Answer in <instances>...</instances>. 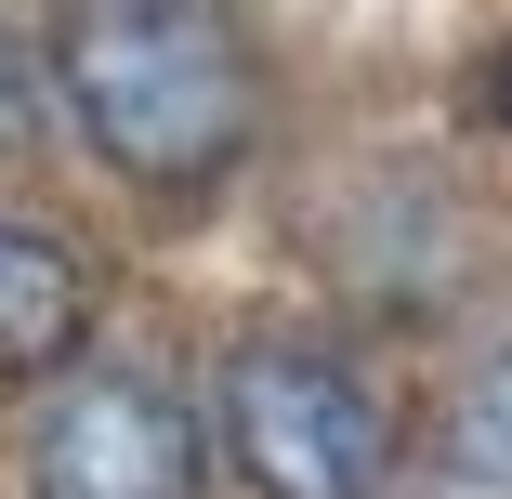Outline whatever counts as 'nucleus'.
<instances>
[{
	"label": "nucleus",
	"instance_id": "39448f33",
	"mask_svg": "<svg viewBox=\"0 0 512 499\" xmlns=\"http://www.w3.org/2000/svg\"><path fill=\"white\" fill-rule=\"evenodd\" d=\"M447 460L473 473V486H512V355L460 394V421H447Z\"/></svg>",
	"mask_w": 512,
	"mask_h": 499
},
{
	"label": "nucleus",
	"instance_id": "7ed1b4c3",
	"mask_svg": "<svg viewBox=\"0 0 512 499\" xmlns=\"http://www.w3.org/2000/svg\"><path fill=\"white\" fill-rule=\"evenodd\" d=\"M197 473H211V434L158 368H79L27 434L40 499H197Z\"/></svg>",
	"mask_w": 512,
	"mask_h": 499
},
{
	"label": "nucleus",
	"instance_id": "423d86ee",
	"mask_svg": "<svg viewBox=\"0 0 512 499\" xmlns=\"http://www.w3.org/2000/svg\"><path fill=\"white\" fill-rule=\"evenodd\" d=\"M27 119H40V79H27L14 27H0V145H27Z\"/></svg>",
	"mask_w": 512,
	"mask_h": 499
},
{
	"label": "nucleus",
	"instance_id": "f257e3e1",
	"mask_svg": "<svg viewBox=\"0 0 512 499\" xmlns=\"http://www.w3.org/2000/svg\"><path fill=\"white\" fill-rule=\"evenodd\" d=\"M53 79L132 184H211L263 119V79L224 0H66Z\"/></svg>",
	"mask_w": 512,
	"mask_h": 499
},
{
	"label": "nucleus",
	"instance_id": "20e7f679",
	"mask_svg": "<svg viewBox=\"0 0 512 499\" xmlns=\"http://www.w3.org/2000/svg\"><path fill=\"white\" fill-rule=\"evenodd\" d=\"M79 316H92L79 250L40 237V224H0V368H53L79 342Z\"/></svg>",
	"mask_w": 512,
	"mask_h": 499
},
{
	"label": "nucleus",
	"instance_id": "0eeeda50",
	"mask_svg": "<svg viewBox=\"0 0 512 499\" xmlns=\"http://www.w3.org/2000/svg\"><path fill=\"white\" fill-rule=\"evenodd\" d=\"M499 119H512V53H499Z\"/></svg>",
	"mask_w": 512,
	"mask_h": 499
},
{
	"label": "nucleus",
	"instance_id": "f03ea898",
	"mask_svg": "<svg viewBox=\"0 0 512 499\" xmlns=\"http://www.w3.org/2000/svg\"><path fill=\"white\" fill-rule=\"evenodd\" d=\"M224 447L263 499H381V460H394L368 381L329 355H276V342L237 355L224 381Z\"/></svg>",
	"mask_w": 512,
	"mask_h": 499
}]
</instances>
